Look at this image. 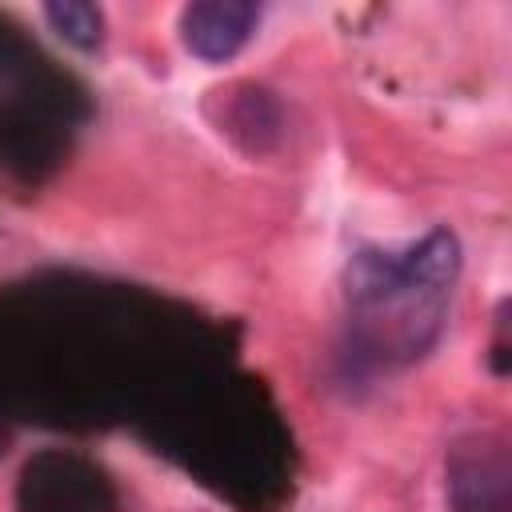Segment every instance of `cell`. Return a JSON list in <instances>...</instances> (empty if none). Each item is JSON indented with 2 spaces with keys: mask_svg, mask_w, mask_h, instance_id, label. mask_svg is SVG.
<instances>
[{
  "mask_svg": "<svg viewBox=\"0 0 512 512\" xmlns=\"http://www.w3.org/2000/svg\"><path fill=\"white\" fill-rule=\"evenodd\" d=\"M252 24H256V4L248 0H204L180 12V36L188 52L212 64L232 60L244 48Z\"/></svg>",
  "mask_w": 512,
  "mask_h": 512,
  "instance_id": "7a4b0ae2",
  "label": "cell"
},
{
  "mask_svg": "<svg viewBox=\"0 0 512 512\" xmlns=\"http://www.w3.org/2000/svg\"><path fill=\"white\" fill-rule=\"evenodd\" d=\"M44 16H48L52 32H60L68 44H76L84 52L104 40V12L96 4H84V0H52V4H44Z\"/></svg>",
  "mask_w": 512,
  "mask_h": 512,
  "instance_id": "277c9868",
  "label": "cell"
},
{
  "mask_svg": "<svg viewBox=\"0 0 512 512\" xmlns=\"http://www.w3.org/2000/svg\"><path fill=\"white\" fill-rule=\"evenodd\" d=\"M460 276V240L448 228L428 232L404 260L380 252H356L344 284L356 320L364 324L372 352H396L400 360L420 356L444 324L448 292Z\"/></svg>",
  "mask_w": 512,
  "mask_h": 512,
  "instance_id": "6da1fadb",
  "label": "cell"
},
{
  "mask_svg": "<svg viewBox=\"0 0 512 512\" xmlns=\"http://www.w3.org/2000/svg\"><path fill=\"white\" fill-rule=\"evenodd\" d=\"M456 512H508V456L504 448L480 452L452 468Z\"/></svg>",
  "mask_w": 512,
  "mask_h": 512,
  "instance_id": "3957f363",
  "label": "cell"
}]
</instances>
